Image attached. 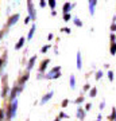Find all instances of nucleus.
Returning <instances> with one entry per match:
<instances>
[{
	"mask_svg": "<svg viewBox=\"0 0 116 121\" xmlns=\"http://www.w3.org/2000/svg\"><path fill=\"white\" fill-rule=\"evenodd\" d=\"M60 77H61V67L60 66L53 67V69L45 75V78H47V79H57V78H60Z\"/></svg>",
	"mask_w": 116,
	"mask_h": 121,
	"instance_id": "1",
	"label": "nucleus"
},
{
	"mask_svg": "<svg viewBox=\"0 0 116 121\" xmlns=\"http://www.w3.org/2000/svg\"><path fill=\"white\" fill-rule=\"evenodd\" d=\"M9 116H8V120H11L12 117H15V114H16V109H18V99H15V101H12L11 102V105H9Z\"/></svg>",
	"mask_w": 116,
	"mask_h": 121,
	"instance_id": "2",
	"label": "nucleus"
},
{
	"mask_svg": "<svg viewBox=\"0 0 116 121\" xmlns=\"http://www.w3.org/2000/svg\"><path fill=\"white\" fill-rule=\"evenodd\" d=\"M27 8H28V16L31 17V20H37V13H35L32 1H27Z\"/></svg>",
	"mask_w": 116,
	"mask_h": 121,
	"instance_id": "3",
	"label": "nucleus"
},
{
	"mask_svg": "<svg viewBox=\"0 0 116 121\" xmlns=\"http://www.w3.org/2000/svg\"><path fill=\"white\" fill-rule=\"evenodd\" d=\"M19 16H20L19 13H15V15H11V16H9V19H8V22H7V27H11V26H14V24H15V23H16L18 20H19Z\"/></svg>",
	"mask_w": 116,
	"mask_h": 121,
	"instance_id": "4",
	"label": "nucleus"
},
{
	"mask_svg": "<svg viewBox=\"0 0 116 121\" xmlns=\"http://www.w3.org/2000/svg\"><path fill=\"white\" fill-rule=\"evenodd\" d=\"M96 5H97V0H90L89 1V12H90V15H95Z\"/></svg>",
	"mask_w": 116,
	"mask_h": 121,
	"instance_id": "5",
	"label": "nucleus"
},
{
	"mask_svg": "<svg viewBox=\"0 0 116 121\" xmlns=\"http://www.w3.org/2000/svg\"><path fill=\"white\" fill-rule=\"evenodd\" d=\"M76 114H77V118L78 120H84L85 118V110H84V108H78L77 112H76Z\"/></svg>",
	"mask_w": 116,
	"mask_h": 121,
	"instance_id": "6",
	"label": "nucleus"
},
{
	"mask_svg": "<svg viewBox=\"0 0 116 121\" xmlns=\"http://www.w3.org/2000/svg\"><path fill=\"white\" fill-rule=\"evenodd\" d=\"M35 60H37V55H34V56H31V58H30L28 63H27V73H28V71H30V70L32 69V67H34Z\"/></svg>",
	"mask_w": 116,
	"mask_h": 121,
	"instance_id": "7",
	"label": "nucleus"
},
{
	"mask_svg": "<svg viewBox=\"0 0 116 121\" xmlns=\"http://www.w3.org/2000/svg\"><path fill=\"white\" fill-rule=\"evenodd\" d=\"M53 94H54V91H49L47 94H45V95H43V98L41 99V104H42V105H43V104H46L49 99L53 97Z\"/></svg>",
	"mask_w": 116,
	"mask_h": 121,
	"instance_id": "8",
	"label": "nucleus"
},
{
	"mask_svg": "<svg viewBox=\"0 0 116 121\" xmlns=\"http://www.w3.org/2000/svg\"><path fill=\"white\" fill-rule=\"evenodd\" d=\"M73 7H74V4H70L69 1H66L64 4V7H62V11H64V13H69V11L73 8Z\"/></svg>",
	"mask_w": 116,
	"mask_h": 121,
	"instance_id": "9",
	"label": "nucleus"
},
{
	"mask_svg": "<svg viewBox=\"0 0 116 121\" xmlns=\"http://www.w3.org/2000/svg\"><path fill=\"white\" fill-rule=\"evenodd\" d=\"M49 63H50V59H45L42 62V63H41V67H39V71H41V73H43V71H45V70H46V67H47V65Z\"/></svg>",
	"mask_w": 116,
	"mask_h": 121,
	"instance_id": "10",
	"label": "nucleus"
},
{
	"mask_svg": "<svg viewBox=\"0 0 116 121\" xmlns=\"http://www.w3.org/2000/svg\"><path fill=\"white\" fill-rule=\"evenodd\" d=\"M28 77H30V74H28V73H26L24 75H22L20 81H19V86H20V87H23V85H24V82H26L27 79H28Z\"/></svg>",
	"mask_w": 116,
	"mask_h": 121,
	"instance_id": "11",
	"label": "nucleus"
},
{
	"mask_svg": "<svg viewBox=\"0 0 116 121\" xmlns=\"http://www.w3.org/2000/svg\"><path fill=\"white\" fill-rule=\"evenodd\" d=\"M24 42H26V38H24V36H22V38L18 40V43H16V46H15V48H16V50L22 48V47H23V44H24Z\"/></svg>",
	"mask_w": 116,
	"mask_h": 121,
	"instance_id": "12",
	"label": "nucleus"
},
{
	"mask_svg": "<svg viewBox=\"0 0 116 121\" xmlns=\"http://www.w3.org/2000/svg\"><path fill=\"white\" fill-rule=\"evenodd\" d=\"M35 30H37V24H32L31 26V28H30V31H28V35H27V39H31L32 36H34V32H35Z\"/></svg>",
	"mask_w": 116,
	"mask_h": 121,
	"instance_id": "13",
	"label": "nucleus"
},
{
	"mask_svg": "<svg viewBox=\"0 0 116 121\" xmlns=\"http://www.w3.org/2000/svg\"><path fill=\"white\" fill-rule=\"evenodd\" d=\"M77 69L81 70L82 69V59H81V52H77Z\"/></svg>",
	"mask_w": 116,
	"mask_h": 121,
	"instance_id": "14",
	"label": "nucleus"
},
{
	"mask_svg": "<svg viewBox=\"0 0 116 121\" xmlns=\"http://www.w3.org/2000/svg\"><path fill=\"white\" fill-rule=\"evenodd\" d=\"M69 82H70V87H72V89L76 87V78H74V75H70V77H69Z\"/></svg>",
	"mask_w": 116,
	"mask_h": 121,
	"instance_id": "15",
	"label": "nucleus"
},
{
	"mask_svg": "<svg viewBox=\"0 0 116 121\" xmlns=\"http://www.w3.org/2000/svg\"><path fill=\"white\" fill-rule=\"evenodd\" d=\"M116 120V108H112V113L109 114V121H115Z\"/></svg>",
	"mask_w": 116,
	"mask_h": 121,
	"instance_id": "16",
	"label": "nucleus"
},
{
	"mask_svg": "<svg viewBox=\"0 0 116 121\" xmlns=\"http://www.w3.org/2000/svg\"><path fill=\"white\" fill-rule=\"evenodd\" d=\"M7 93H8V86L5 85V86H3V90H1V98H4L7 95Z\"/></svg>",
	"mask_w": 116,
	"mask_h": 121,
	"instance_id": "17",
	"label": "nucleus"
},
{
	"mask_svg": "<svg viewBox=\"0 0 116 121\" xmlns=\"http://www.w3.org/2000/svg\"><path fill=\"white\" fill-rule=\"evenodd\" d=\"M49 5H50L51 11H54V8H56V5H57V1L56 0H49Z\"/></svg>",
	"mask_w": 116,
	"mask_h": 121,
	"instance_id": "18",
	"label": "nucleus"
},
{
	"mask_svg": "<svg viewBox=\"0 0 116 121\" xmlns=\"http://www.w3.org/2000/svg\"><path fill=\"white\" fill-rule=\"evenodd\" d=\"M109 51H111L112 55H115V54H116V42L111 44V48H109Z\"/></svg>",
	"mask_w": 116,
	"mask_h": 121,
	"instance_id": "19",
	"label": "nucleus"
},
{
	"mask_svg": "<svg viewBox=\"0 0 116 121\" xmlns=\"http://www.w3.org/2000/svg\"><path fill=\"white\" fill-rule=\"evenodd\" d=\"M89 94H90V97H96V94H97V87H92L89 91Z\"/></svg>",
	"mask_w": 116,
	"mask_h": 121,
	"instance_id": "20",
	"label": "nucleus"
},
{
	"mask_svg": "<svg viewBox=\"0 0 116 121\" xmlns=\"http://www.w3.org/2000/svg\"><path fill=\"white\" fill-rule=\"evenodd\" d=\"M50 47H51L50 44H45V46H43V47L41 48V52H43V54H45V52H47V50H49Z\"/></svg>",
	"mask_w": 116,
	"mask_h": 121,
	"instance_id": "21",
	"label": "nucleus"
},
{
	"mask_svg": "<svg viewBox=\"0 0 116 121\" xmlns=\"http://www.w3.org/2000/svg\"><path fill=\"white\" fill-rule=\"evenodd\" d=\"M101 78H103V71H101V70L96 71V79L99 81V79H101Z\"/></svg>",
	"mask_w": 116,
	"mask_h": 121,
	"instance_id": "22",
	"label": "nucleus"
},
{
	"mask_svg": "<svg viewBox=\"0 0 116 121\" xmlns=\"http://www.w3.org/2000/svg\"><path fill=\"white\" fill-rule=\"evenodd\" d=\"M74 24H76L77 27H81L82 26V22L78 19V17H74Z\"/></svg>",
	"mask_w": 116,
	"mask_h": 121,
	"instance_id": "23",
	"label": "nucleus"
},
{
	"mask_svg": "<svg viewBox=\"0 0 116 121\" xmlns=\"http://www.w3.org/2000/svg\"><path fill=\"white\" fill-rule=\"evenodd\" d=\"M70 19H72L70 12H69V13H64V20H65V22H68V20H70Z\"/></svg>",
	"mask_w": 116,
	"mask_h": 121,
	"instance_id": "24",
	"label": "nucleus"
},
{
	"mask_svg": "<svg viewBox=\"0 0 116 121\" xmlns=\"http://www.w3.org/2000/svg\"><path fill=\"white\" fill-rule=\"evenodd\" d=\"M108 79H109V81H113V71H112V70L108 71Z\"/></svg>",
	"mask_w": 116,
	"mask_h": 121,
	"instance_id": "25",
	"label": "nucleus"
},
{
	"mask_svg": "<svg viewBox=\"0 0 116 121\" xmlns=\"http://www.w3.org/2000/svg\"><path fill=\"white\" fill-rule=\"evenodd\" d=\"M61 31H64V32H68V34H70V32H72V30H70L69 27H62V28H61Z\"/></svg>",
	"mask_w": 116,
	"mask_h": 121,
	"instance_id": "26",
	"label": "nucleus"
},
{
	"mask_svg": "<svg viewBox=\"0 0 116 121\" xmlns=\"http://www.w3.org/2000/svg\"><path fill=\"white\" fill-rule=\"evenodd\" d=\"M74 102H76V104H82V102H84V97H78Z\"/></svg>",
	"mask_w": 116,
	"mask_h": 121,
	"instance_id": "27",
	"label": "nucleus"
},
{
	"mask_svg": "<svg viewBox=\"0 0 116 121\" xmlns=\"http://www.w3.org/2000/svg\"><path fill=\"white\" fill-rule=\"evenodd\" d=\"M4 120V109H0V121Z\"/></svg>",
	"mask_w": 116,
	"mask_h": 121,
	"instance_id": "28",
	"label": "nucleus"
},
{
	"mask_svg": "<svg viewBox=\"0 0 116 121\" xmlns=\"http://www.w3.org/2000/svg\"><path fill=\"white\" fill-rule=\"evenodd\" d=\"M60 117H62V118H69V114H66V113H64V112H61L60 113Z\"/></svg>",
	"mask_w": 116,
	"mask_h": 121,
	"instance_id": "29",
	"label": "nucleus"
},
{
	"mask_svg": "<svg viewBox=\"0 0 116 121\" xmlns=\"http://www.w3.org/2000/svg\"><path fill=\"white\" fill-rule=\"evenodd\" d=\"M68 104H69V99H64V101H62V108H66Z\"/></svg>",
	"mask_w": 116,
	"mask_h": 121,
	"instance_id": "30",
	"label": "nucleus"
},
{
	"mask_svg": "<svg viewBox=\"0 0 116 121\" xmlns=\"http://www.w3.org/2000/svg\"><path fill=\"white\" fill-rule=\"evenodd\" d=\"M90 109H92V104L89 102V104H86V105H85V108H84V110H90Z\"/></svg>",
	"mask_w": 116,
	"mask_h": 121,
	"instance_id": "31",
	"label": "nucleus"
},
{
	"mask_svg": "<svg viewBox=\"0 0 116 121\" xmlns=\"http://www.w3.org/2000/svg\"><path fill=\"white\" fill-rule=\"evenodd\" d=\"M109 38H111V42H112V43H115V42H116V36H115V34H111V36H109Z\"/></svg>",
	"mask_w": 116,
	"mask_h": 121,
	"instance_id": "32",
	"label": "nucleus"
},
{
	"mask_svg": "<svg viewBox=\"0 0 116 121\" xmlns=\"http://www.w3.org/2000/svg\"><path fill=\"white\" fill-rule=\"evenodd\" d=\"M111 31H113V32L116 31V23H115V22H113V23L111 24Z\"/></svg>",
	"mask_w": 116,
	"mask_h": 121,
	"instance_id": "33",
	"label": "nucleus"
},
{
	"mask_svg": "<svg viewBox=\"0 0 116 121\" xmlns=\"http://www.w3.org/2000/svg\"><path fill=\"white\" fill-rule=\"evenodd\" d=\"M39 5H41V7H46V1H45V0H41V3H39Z\"/></svg>",
	"mask_w": 116,
	"mask_h": 121,
	"instance_id": "34",
	"label": "nucleus"
},
{
	"mask_svg": "<svg viewBox=\"0 0 116 121\" xmlns=\"http://www.w3.org/2000/svg\"><path fill=\"white\" fill-rule=\"evenodd\" d=\"M89 89H90V85H89V83H86L85 86H84V91H86V90H89Z\"/></svg>",
	"mask_w": 116,
	"mask_h": 121,
	"instance_id": "35",
	"label": "nucleus"
},
{
	"mask_svg": "<svg viewBox=\"0 0 116 121\" xmlns=\"http://www.w3.org/2000/svg\"><path fill=\"white\" fill-rule=\"evenodd\" d=\"M104 106H105V101H101V104H100V109L103 110V109H104Z\"/></svg>",
	"mask_w": 116,
	"mask_h": 121,
	"instance_id": "36",
	"label": "nucleus"
},
{
	"mask_svg": "<svg viewBox=\"0 0 116 121\" xmlns=\"http://www.w3.org/2000/svg\"><path fill=\"white\" fill-rule=\"evenodd\" d=\"M30 20H31V17H30V16H27L26 19H24V23H26V24H28V22H30Z\"/></svg>",
	"mask_w": 116,
	"mask_h": 121,
	"instance_id": "37",
	"label": "nucleus"
},
{
	"mask_svg": "<svg viewBox=\"0 0 116 121\" xmlns=\"http://www.w3.org/2000/svg\"><path fill=\"white\" fill-rule=\"evenodd\" d=\"M54 121H60V117H58V118H56V120H54Z\"/></svg>",
	"mask_w": 116,
	"mask_h": 121,
	"instance_id": "38",
	"label": "nucleus"
},
{
	"mask_svg": "<svg viewBox=\"0 0 116 121\" xmlns=\"http://www.w3.org/2000/svg\"><path fill=\"white\" fill-rule=\"evenodd\" d=\"M96 121H101V120H96Z\"/></svg>",
	"mask_w": 116,
	"mask_h": 121,
	"instance_id": "39",
	"label": "nucleus"
},
{
	"mask_svg": "<svg viewBox=\"0 0 116 121\" xmlns=\"http://www.w3.org/2000/svg\"><path fill=\"white\" fill-rule=\"evenodd\" d=\"M115 121H116V120H115Z\"/></svg>",
	"mask_w": 116,
	"mask_h": 121,
	"instance_id": "40",
	"label": "nucleus"
}]
</instances>
